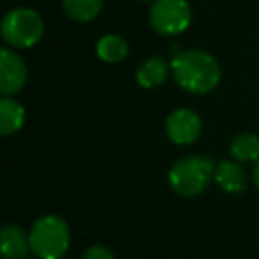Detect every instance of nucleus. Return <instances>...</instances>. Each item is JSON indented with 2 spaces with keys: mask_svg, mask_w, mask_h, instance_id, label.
I'll return each mask as SVG.
<instances>
[{
  "mask_svg": "<svg viewBox=\"0 0 259 259\" xmlns=\"http://www.w3.org/2000/svg\"><path fill=\"white\" fill-rule=\"evenodd\" d=\"M170 75L180 89L202 96L215 91L222 78V69L215 55L206 50L190 48L176 54L170 61Z\"/></svg>",
  "mask_w": 259,
  "mask_h": 259,
  "instance_id": "nucleus-1",
  "label": "nucleus"
},
{
  "mask_svg": "<svg viewBox=\"0 0 259 259\" xmlns=\"http://www.w3.org/2000/svg\"><path fill=\"white\" fill-rule=\"evenodd\" d=\"M215 180V163L209 156L192 155L180 158L167 172L170 190L180 197H197Z\"/></svg>",
  "mask_w": 259,
  "mask_h": 259,
  "instance_id": "nucleus-2",
  "label": "nucleus"
},
{
  "mask_svg": "<svg viewBox=\"0 0 259 259\" xmlns=\"http://www.w3.org/2000/svg\"><path fill=\"white\" fill-rule=\"evenodd\" d=\"M30 252L37 259H62L71 245V229L59 215H45L29 231Z\"/></svg>",
  "mask_w": 259,
  "mask_h": 259,
  "instance_id": "nucleus-3",
  "label": "nucleus"
},
{
  "mask_svg": "<svg viewBox=\"0 0 259 259\" xmlns=\"http://www.w3.org/2000/svg\"><path fill=\"white\" fill-rule=\"evenodd\" d=\"M2 39L15 50L32 48L43 39L45 22L37 11L30 8H15L6 13L0 25Z\"/></svg>",
  "mask_w": 259,
  "mask_h": 259,
  "instance_id": "nucleus-4",
  "label": "nucleus"
},
{
  "mask_svg": "<svg viewBox=\"0 0 259 259\" xmlns=\"http://www.w3.org/2000/svg\"><path fill=\"white\" fill-rule=\"evenodd\" d=\"M188 0H155L149 9V25L163 37H174L188 30L192 23Z\"/></svg>",
  "mask_w": 259,
  "mask_h": 259,
  "instance_id": "nucleus-5",
  "label": "nucleus"
},
{
  "mask_svg": "<svg viewBox=\"0 0 259 259\" xmlns=\"http://www.w3.org/2000/svg\"><path fill=\"white\" fill-rule=\"evenodd\" d=\"M165 134L176 146H190L201 137L202 119L192 108H176L165 119Z\"/></svg>",
  "mask_w": 259,
  "mask_h": 259,
  "instance_id": "nucleus-6",
  "label": "nucleus"
},
{
  "mask_svg": "<svg viewBox=\"0 0 259 259\" xmlns=\"http://www.w3.org/2000/svg\"><path fill=\"white\" fill-rule=\"evenodd\" d=\"M29 78V69L23 57L15 48L0 50V94L11 98L25 87Z\"/></svg>",
  "mask_w": 259,
  "mask_h": 259,
  "instance_id": "nucleus-7",
  "label": "nucleus"
},
{
  "mask_svg": "<svg viewBox=\"0 0 259 259\" xmlns=\"http://www.w3.org/2000/svg\"><path fill=\"white\" fill-rule=\"evenodd\" d=\"M213 181L222 192L238 195L247 190L248 174L236 160H220L219 163H215V180Z\"/></svg>",
  "mask_w": 259,
  "mask_h": 259,
  "instance_id": "nucleus-8",
  "label": "nucleus"
},
{
  "mask_svg": "<svg viewBox=\"0 0 259 259\" xmlns=\"http://www.w3.org/2000/svg\"><path fill=\"white\" fill-rule=\"evenodd\" d=\"M170 75V64L160 55L146 57L142 62H139L135 69V80L142 89H158L167 82Z\"/></svg>",
  "mask_w": 259,
  "mask_h": 259,
  "instance_id": "nucleus-9",
  "label": "nucleus"
},
{
  "mask_svg": "<svg viewBox=\"0 0 259 259\" xmlns=\"http://www.w3.org/2000/svg\"><path fill=\"white\" fill-rule=\"evenodd\" d=\"M30 252L29 233L22 226L8 224L0 231V254L2 259H27Z\"/></svg>",
  "mask_w": 259,
  "mask_h": 259,
  "instance_id": "nucleus-10",
  "label": "nucleus"
},
{
  "mask_svg": "<svg viewBox=\"0 0 259 259\" xmlns=\"http://www.w3.org/2000/svg\"><path fill=\"white\" fill-rule=\"evenodd\" d=\"M25 124V108L15 98L0 100V134L4 137L18 134Z\"/></svg>",
  "mask_w": 259,
  "mask_h": 259,
  "instance_id": "nucleus-11",
  "label": "nucleus"
},
{
  "mask_svg": "<svg viewBox=\"0 0 259 259\" xmlns=\"http://www.w3.org/2000/svg\"><path fill=\"white\" fill-rule=\"evenodd\" d=\"M130 54V45L119 34H105L96 43V55L107 64H119Z\"/></svg>",
  "mask_w": 259,
  "mask_h": 259,
  "instance_id": "nucleus-12",
  "label": "nucleus"
},
{
  "mask_svg": "<svg viewBox=\"0 0 259 259\" xmlns=\"http://www.w3.org/2000/svg\"><path fill=\"white\" fill-rule=\"evenodd\" d=\"M229 155L240 163L257 162L259 160V135L254 132H241L231 141Z\"/></svg>",
  "mask_w": 259,
  "mask_h": 259,
  "instance_id": "nucleus-13",
  "label": "nucleus"
},
{
  "mask_svg": "<svg viewBox=\"0 0 259 259\" xmlns=\"http://www.w3.org/2000/svg\"><path fill=\"white\" fill-rule=\"evenodd\" d=\"M62 9L69 20L89 23L103 11V0H62Z\"/></svg>",
  "mask_w": 259,
  "mask_h": 259,
  "instance_id": "nucleus-14",
  "label": "nucleus"
},
{
  "mask_svg": "<svg viewBox=\"0 0 259 259\" xmlns=\"http://www.w3.org/2000/svg\"><path fill=\"white\" fill-rule=\"evenodd\" d=\"M82 259H115V255L105 245H91L82 254Z\"/></svg>",
  "mask_w": 259,
  "mask_h": 259,
  "instance_id": "nucleus-15",
  "label": "nucleus"
},
{
  "mask_svg": "<svg viewBox=\"0 0 259 259\" xmlns=\"http://www.w3.org/2000/svg\"><path fill=\"white\" fill-rule=\"evenodd\" d=\"M252 181H254L255 188L259 190V160L254 162V167H252Z\"/></svg>",
  "mask_w": 259,
  "mask_h": 259,
  "instance_id": "nucleus-16",
  "label": "nucleus"
},
{
  "mask_svg": "<svg viewBox=\"0 0 259 259\" xmlns=\"http://www.w3.org/2000/svg\"><path fill=\"white\" fill-rule=\"evenodd\" d=\"M142 2H151V0H142ZM153 2H155V0H153Z\"/></svg>",
  "mask_w": 259,
  "mask_h": 259,
  "instance_id": "nucleus-17",
  "label": "nucleus"
},
{
  "mask_svg": "<svg viewBox=\"0 0 259 259\" xmlns=\"http://www.w3.org/2000/svg\"><path fill=\"white\" fill-rule=\"evenodd\" d=\"M27 259H30V257H27ZM36 259H37V257H36Z\"/></svg>",
  "mask_w": 259,
  "mask_h": 259,
  "instance_id": "nucleus-18",
  "label": "nucleus"
}]
</instances>
